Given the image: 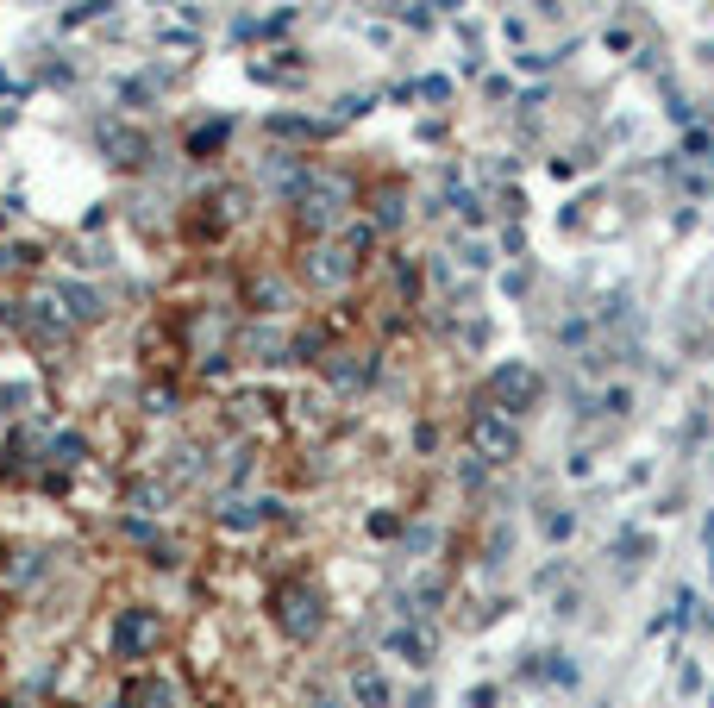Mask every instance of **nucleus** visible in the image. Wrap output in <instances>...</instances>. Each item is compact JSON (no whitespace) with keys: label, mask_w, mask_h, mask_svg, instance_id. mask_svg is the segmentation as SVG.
Wrapping results in <instances>:
<instances>
[{"label":"nucleus","mask_w":714,"mask_h":708,"mask_svg":"<svg viewBox=\"0 0 714 708\" xmlns=\"http://www.w3.org/2000/svg\"><path fill=\"white\" fill-rule=\"evenodd\" d=\"M132 502L145 508V514H157L163 502H170V489H163V483H138V489H132Z\"/></svg>","instance_id":"obj_13"},{"label":"nucleus","mask_w":714,"mask_h":708,"mask_svg":"<svg viewBox=\"0 0 714 708\" xmlns=\"http://www.w3.org/2000/svg\"><path fill=\"white\" fill-rule=\"evenodd\" d=\"M270 514H276V502H226V508H220V527L251 533V527H264Z\"/></svg>","instance_id":"obj_10"},{"label":"nucleus","mask_w":714,"mask_h":708,"mask_svg":"<svg viewBox=\"0 0 714 708\" xmlns=\"http://www.w3.org/2000/svg\"><path fill=\"white\" fill-rule=\"evenodd\" d=\"M351 702H357V708H389L395 690H389L383 671H357V677H351Z\"/></svg>","instance_id":"obj_9"},{"label":"nucleus","mask_w":714,"mask_h":708,"mask_svg":"<svg viewBox=\"0 0 714 708\" xmlns=\"http://www.w3.org/2000/svg\"><path fill=\"white\" fill-rule=\"evenodd\" d=\"M157 640H163L157 608H119V621H113V652L119 658H145Z\"/></svg>","instance_id":"obj_2"},{"label":"nucleus","mask_w":714,"mask_h":708,"mask_svg":"<svg viewBox=\"0 0 714 708\" xmlns=\"http://www.w3.org/2000/svg\"><path fill=\"white\" fill-rule=\"evenodd\" d=\"M389 652H401L408 665H433V640L414 633V627H395V633H389Z\"/></svg>","instance_id":"obj_12"},{"label":"nucleus","mask_w":714,"mask_h":708,"mask_svg":"<svg viewBox=\"0 0 714 708\" xmlns=\"http://www.w3.org/2000/svg\"><path fill=\"white\" fill-rule=\"evenodd\" d=\"M489 389H495V401H502V408L508 414H527V401H533V370H520V364H502V370H495L489 376Z\"/></svg>","instance_id":"obj_5"},{"label":"nucleus","mask_w":714,"mask_h":708,"mask_svg":"<svg viewBox=\"0 0 714 708\" xmlns=\"http://www.w3.org/2000/svg\"><path fill=\"white\" fill-rule=\"evenodd\" d=\"M351 264H357V257H351L345 245H320L314 257H307V276H314L320 289H339V282L351 276Z\"/></svg>","instance_id":"obj_6"},{"label":"nucleus","mask_w":714,"mask_h":708,"mask_svg":"<svg viewBox=\"0 0 714 708\" xmlns=\"http://www.w3.org/2000/svg\"><path fill=\"white\" fill-rule=\"evenodd\" d=\"M107 151H113V163H126V170H145V163H151V138L126 126V132L107 138Z\"/></svg>","instance_id":"obj_7"},{"label":"nucleus","mask_w":714,"mask_h":708,"mask_svg":"<svg viewBox=\"0 0 714 708\" xmlns=\"http://www.w3.org/2000/svg\"><path fill=\"white\" fill-rule=\"evenodd\" d=\"M470 439H476V452H483L489 464H508L514 458V427H508V420H495V414H476V427H470Z\"/></svg>","instance_id":"obj_4"},{"label":"nucleus","mask_w":714,"mask_h":708,"mask_svg":"<svg viewBox=\"0 0 714 708\" xmlns=\"http://www.w3.org/2000/svg\"><path fill=\"white\" fill-rule=\"evenodd\" d=\"M57 301H63L69 326H82V320H101V295H94V289H82V282H63V289H57Z\"/></svg>","instance_id":"obj_8"},{"label":"nucleus","mask_w":714,"mask_h":708,"mask_svg":"<svg viewBox=\"0 0 714 708\" xmlns=\"http://www.w3.org/2000/svg\"><path fill=\"white\" fill-rule=\"evenodd\" d=\"M126 708H176V690L163 677H138L126 683Z\"/></svg>","instance_id":"obj_11"},{"label":"nucleus","mask_w":714,"mask_h":708,"mask_svg":"<svg viewBox=\"0 0 714 708\" xmlns=\"http://www.w3.org/2000/svg\"><path fill=\"white\" fill-rule=\"evenodd\" d=\"M339 214H345V188H339V182H314V188H301V226H307V232L339 226Z\"/></svg>","instance_id":"obj_3"},{"label":"nucleus","mask_w":714,"mask_h":708,"mask_svg":"<svg viewBox=\"0 0 714 708\" xmlns=\"http://www.w3.org/2000/svg\"><path fill=\"white\" fill-rule=\"evenodd\" d=\"M270 132H282V138H314V126H307V120H270Z\"/></svg>","instance_id":"obj_14"},{"label":"nucleus","mask_w":714,"mask_h":708,"mask_svg":"<svg viewBox=\"0 0 714 708\" xmlns=\"http://www.w3.org/2000/svg\"><path fill=\"white\" fill-rule=\"evenodd\" d=\"M320 621H326V608H320L314 583H282L276 589V627L289 633V640H314Z\"/></svg>","instance_id":"obj_1"},{"label":"nucleus","mask_w":714,"mask_h":708,"mask_svg":"<svg viewBox=\"0 0 714 708\" xmlns=\"http://www.w3.org/2000/svg\"><path fill=\"white\" fill-rule=\"evenodd\" d=\"M57 458H63V464H76V458H82V439H76V433L57 439Z\"/></svg>","instance_id":"obj_16"},{"label":"nucleus","mask_w":714,"mask_h":708,"mask_svg":"<svg viewBox=\"0 0 714 708\" xmlns=\"http://www.w3.org/2000/svg\"><path fill=\"white\" fill-rule=\"evenodd\" d=\"M220 138H226V126H207V132H195V145H188V151H213Z\"/></svg>","instance_id":"obj_15"},{"label":"nucleus","mask_w":714,"mask_h":708,"mask_svg":"<svg viewBox=\"0 0 714 708\" xmlns=\"http://www.w3.org/2000/svg\"><path fill=\"white\" fill-rule=\"evenodd\" d=\"M314 708H345V702H339V696H326V690H320V696H314Z\"/></svg>","instance_id":"obj_17"}]
</instances>
